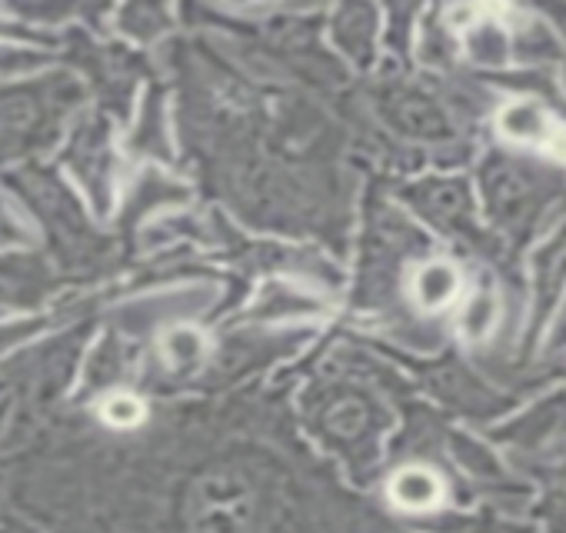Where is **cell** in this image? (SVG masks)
<instances>
[{
  "instance_id": "obj_9",
  "label": "cell",
  "mask_w": 566,
  "mask_h": 533,
  "mask_svg": "<svg viewBox=\"0 0 566 533\" xmlns=\"http://www.w3.org/2000/svg\"><path fill=\"white\" fill-rule=\"evenodd\" d=\"M64 164L81 184L94 213H111L114 187H117V154L111 140V124L97 114L77 121L71 140L64 147Z\"/></svg>"
},
{
  "instance_id": "obj_30",
  "label": "cell",
  "mask_w": 566,
  "mask_h": 533,
  "mask_svg": "<svg viewBox=\"0 0 566 533\" xmlns=\"http://www.w3.org/2000/svg\"><path fill=\"white\" fill-rule=\"evenodd\" d=\"M413 18H417V11H413V8H394V11H390V34H387V41H390L400 54L407 51Z\"/></svg>"
},
{
  "instance_id": "obj_29",
  "label": "cell",
  "mask_w": 566,
  "mask_h": 533,
  "mask_svg": "<svg viewBox=\"0 0 566 533\" xmlns=\"http://www.w3.org/2000/svg\"><path fill=\"white\" fill-rule=\"evenodd\" d=\"M44 58L38 51H18V48H0V81L4 77H18L24 71L41 67Z\"/></svg>"
},
{
  "instance_id": "obj_2",
  "label": "cell",
  "mask_w": 566,
  "mask_h": 533,
  "mask_svg": "<svg viewBox=\"0 0 566 533\" xmlns=\"http://www.w3.org/2000/svg\"><path fill=\"white\" fill-rule=\"evenodd\" d=\"M81 104L84 84L71 74L0 81V164L48 150Z\"/></svg>"
},
{
  "instance_id": "obj_6",
  "label": "cell",
  "mask_w": 566,
  "mask_h": 533,
  "mask_svg": "<svg viewBox=\"0 0 566 533\" xmlns=\"http://www.w3.org/2000/svg\"><path fill=\"white\" fill-rule=\"evenodd\" d=\"M263 513L260 487L243 467H210L187 493L190 533H253Z\"/></svg>"
},
{
  "instance_id": "obj_19",
  "label": "cell",
  "mask_w": 566,
  "mask_h": 533,
  "mask_svg": "<svg viewBox=\"0 0 566 533\" xmlns=\"http://www.w3.org/2000/svg\"><path fill=\"white\" fill-rule=\"evenodd\" d=\"M496 130L510 144H546L553 134V121H549V111L536 97H513L496 114Z\"/></svg>"
},
{
  "instance_id": "obj_28",
  "label": "cell",
  "mask_w": 566,
  "mask_h": 533,
  "mask_svg": "<svg viewBox=\"0 0 566 533\" xmlns=\"http://www.w3.org/2000/svg\"><path fill=\"white\" fill-rule=\"evenodd\" d=\"M101 417L117 430H130L144 420V404L134 394H111L101 407Z\"/></svg>"
},
{
  "instance_id": "obj_4",
  "label": "cell",
  "mask_w": 566,
  "mask_h": 533,
  "mask_svg": "<svg viewBox=\"0 0 566 533\" xmlns=\"http://www.w3.org/2000/svg\"><path fill=\"white\" fill-rule=\"evenodd\" d=\"M430 250L427 233L397 207L377 200L370 203L364 227V253H360V294L367 301L387 297L397 291L400 271Z\"/></svg>"
},
{
  "instance_id": "obj_18",
  "label": "cell",
  "mask_w": 566,
  "mask_h": 533,
  "mask_svg": "<svg viewBox=\"0 0 566 533\" xmlns=\"http://www.w3.org/2000/svg\"><path fill=\"white\" fill-rule=\"evenodd\" d=\"M510 31V54L520 64L539 67V64H556L563 61V44L549 34L543 18H530V14H513V28Z\"/></svg>"
},
{
  "instance_id": "obj_8",
  "label": "cell",
  "mask_w": 566,
  "mask_h": 533,
  "mask_svg": "<svg viewBox=\"0 0 566 533\" xmlns=\"http://www.w3.org/2000/svg\"><path fill=\"white\" fill-rule=\"evenodd\" d=\"M490 437L510 450V457L530 473H546L566 460V390H556L526 407L510 424L490 430Z\"/></svg>"
},
{
  "instance_id": "obj_20",
  "label": "cell",
  "mask_w": 566,
  "mask_h": 533,
  "mask_svg": "<svg viewBox=\"0 0 566 533\" xmlns=\"http://www.w3.org/2000/svg\"><path fill=\"white\" fill-rule=\"evenodd\" d=\"M190 194L184 190V184H174L157 170H144L130 187L127 213H130V220H140V217H150V213H164V207H177Z\"/></svg>"
},
{
  "instance_id": "obj_22",
  "label": "cell",
  "mask_w": 566,
  "mask_h": 533,
  "mask_svg": "<svg viewBox=\"0 0 566 533\" xmlns=\"http://www.w3.org/2000/svg\"><path fill=\"white\" fill-rule=\"evenodd\" d=\"M130 150L140 154V157H147V160H167L170 157L160 91H150L144 97V107H140L137 124H134V134H130Z\"/></svg>"
},
{
  "instance_id": "obj_10",
  "label": "cell",
  "mask_w": 566,
  "mask_h": 533,
  "mask_svg": "<svg viewBox=\"0 0 566 533\" xmlns=\"http://www.w3.org/2000/svg\"><path fill=\"white\" fill-rule=\"evenodd\" d=\"M430 390L447 400L457 414L470 417V420H493L500 414H506L516 404V394H503L496 387H490L480 374H473L470 367H463L460 360H447L440 367H433L427 374Z\"/></svg>"
},
{
  "instance_id": "obj_14",
  "label": "cell",
  "mask_w": 566,
  "mask_h": 533,
  "mask_svg": "<svg viewBox=\"0 0 566 533\" xmlns=\"http://www.w3.org/2000/svg\"><path fill=\"white\" fill-rule=\"evenodd\" d=\"M54 284L51 266L38 253H0V304L31 307L48 297Z\"/></svg>"
},
{
  "instance_id": "obj_32",
  "label": "cell",
  "mask_w": 566,
  "mask_h": 533,
  "mask_svg": "<svg viewBox=\"0 0 566 533\" xmlns=\"http://www.w3.org/2000/svg\"><path fill=\"white\" fill-rule=\"evenodd\" d=\"M546 351H549L553 357H563V354H566V307H563V314L556 317V327H553V334H549V341H546Z\"/></svg>"
},
{
  "instance_id": "obj_27",
  "label": "cell",
  "mask_w": 566,
  "mask_h": 533,
  "mask_svg": "<svg viewBox=\"0 0 566 533\" xmlns=\"http://www.w3.org/2000/svg\"><path fill=\"white\" fill-rule=\"evenodd\" d=\"M546 477V500H543V516L549 520L553 533H566V460H559Z\"/></svg>"
},
{
  "instance_id": "obj_34",
  "label": "cell",
  "mask_w": 566,
  "mask_h": 533,
  "mask_svg": "<svg viewBox=\"0 0 566 533\" xmlns=\"http://www.w3.org/2000/svg\"><path fill=\"white\" fill-rule=\"evenodd\" d=\"M543 14H546L549 21H556V28H559L563 38H566V4H549V8H543Z\"/></svg>"
},
{
  "instance_id": "obj_5",
  "label": "cell",
  "mask_w": 566,
  "mask_h": 533,
  "mask_svg": "<svg viewBox=\"0 0 566 533\" xmlns=\"http://www.w3.org/2000/svg\"><path fill=\"white\" fill-rule=\"evenodd\" d=\"M400 200L420 217L427 220L430 227H437L440 233H447L450 240L463 243L467 250L493 260V263H503V243L486 233L476 220V210H473V190H470V180L467 177H423V180H413V184H403L400 187Z\"/></svg>"
},
{
  "instance_id": "obj_16",
  "label": "cell",
  "mask_w": 566,
  "mask_h": 533,
  "mask_svg": "<svg viewBox=\"0 0 566 533\" xmlns=\"http://www.w3.org/2000/svg\"><path fill=\"white\" fill-rule=\"evenodd\" d=\"M387 497L394 506L410 510V513H430L440 510L447 500V483L443 477L427 467V463H403L400 470H394V477L387 480Z\"/></svg>"
},
{
  "instance_id": "obj_35",
  "label": "cell",
  "mask_w": 566,
  "mask_h": 533,
  "mask_svg": "<svg viewBox=\"0 0 566 533\" xmlns=\"http://www.w3.org/2000/svg\"><path fill=\"white\" fill-rule=\"evenodd\" d=\"M21 533H24V530H21Z\"/></svg>"
},
{
  "instance_id": "obj_17",
  "label": "cell",
  "mask_w": 566,
  "mask_h": 533,
  "mask_svg": "<svg viewBox=\"0 0 566 533\" xmlns=\"http://www.w3.org/2000/svg\"><path fill=\"white\" fill-rule=\"evenodd\" d=\"M324 301L287 284V281H273L256 294V304L250 311L253 321H307L324 314Z\"/></svg>"
},
{
  "instance_id": "obj_1",
  "label": "cell",
  "mask_w": 566,
  "mask_h": 533,
  "mask_svg": "<svg viewBox=\"0 0 566 533\" xmlns=\"http://www.w3.org/2000/svg\"><path fill=\"white\" fill-rule=\"evenodd\" d=\"M476 180L486 220L503 240H510V247L526 243L549 213V207L566 194L563 170L503 147L486 150Z\"/></svg>"
},
{
  "instance_id": "obj_21",
  "label": "cell",
  "mask_w": 566,
  "mask_h": 533,
  "mask_svg": "<svg viewBox=\"0 0 566 533\" xmlns=\"http://www.w3.org/2000/svg\"><path fill=\"white\" fill-rule=\"evenodd\" d=\"M467 58L476 67H503L510 61V31L493 18H470L467 24Z\"/></svg>"
},
{
  "instance_id": "obj_24",
  "label": "cell",
  "mask_w": 566,
  "mask_h": 533,
  "mask_svg": "<svg viewBox=\"0 0 566 533\" xmlns=\"http://www.w3.org/2000/svg\"><path fill=\"white\" fill-rule=\"evenodd\" d=\"M420 61L433 71H450L457 61V41L450 34V24L440 21V14H430L420 28Z\"/></svg>"
},
{
  "instance_id": "obj_13",
  "label": "cell",
  "mask_w": 566,
  "mask_h": 533,
  "mask_svg": "<svg viewBox=\"0 0 566 533\" xmlns=\"http://www.w3.org/2000/svg\"><path fill=\"white\" fill-rule=\"evenodd\" d=\"M460 291H463V274L453 260L433 257V260L413 263L410 281H407V294L420 314H427V317L443 314L447 307L457 304Z\"/></svg>"
},
{
  "instance_id": "obj_3",
  "label": "cell",
  "mask_w": 566,
  "mask_h": 533,
  "mask_svg": "<svg viewBox=\"0 0 566 533\" xmlns=\"http://www.w3.org/2000/svg\"><path fill=\"white\" fill-rule=\"evenodd\" d=\"M11 190L31 210L34 223L44 230L51 247L64 263H87L104 250V237L94 230L81 197L57 177V170L28 164L8 177Z\"/></svg>"
},
{
  "instance_id": "obj_31",
  "label": "cell",
  "mask_w": 566,
  "mask_h": 533,
  "mask_svg": "<svg viewBox=\"0 0 566 533\" xmlns=\"http://www.w3.org/2000/svg\"><path fill=\"white\" fill-rule=\"evenodd\" d=\"M31 233H28V223L18 217V213H11L8 207H4V200H0V243L4 247H11V243H24Z\"/></svg>"
},
{
  "instance_id": "obj_25",
  "label": "cell",
  "mask_w": 566,
  "mask_h": 533,
  "mask_svg": "<svg viewBox=\"0 0 566 533\" xmlns=\"http://www.w3.org/2000/svg\"><path fill=\"white\" fill-rule=\"evenodd\" d=\"M170 24V14L157 4H130L117 14V28L134 41H157Z\"/></svg>"
},
{
  "instance_id": "obj_23",
  "label": "cell",
  "mask_w": 566,
  "mask_h": 533,
  "mask_svg": "<svg viewBox=\"0 0 566 533\" xmlns=\"http://www.w3.org/2000/svg\"><path fill=\"white\" fill-rule=\"evenodd\" d=\"M457 324H460V334H463L470 344H483V341L496 331V324H500V294H496V288H493L490 281H483V284L467 297V304H463Z\"/></svg>"
},
{
  "instance_id": "obj_33",
  "label": "cell",
  "mask_w": 566,
  "mask_h": 533,
  "mask_svg": "<svg viewBox=\"0 0 566 533\" xmlns=\"http://www.w3.org/2000/svg\"><path fill=\"white\" fill-rule=\"evenodd\" d=\"M0 38H14V41H44V34L41 31H21V24H4L0 21Z\"/></svg>"
},
{
  "instance_id": "obj_11",
  "label": "cell",
  "mask_w": 566,
  "mask_h": 533,
  "mask_svg": "<svg viewBox=\"0 0 566 533\" xmlns=\"http://www.w3.org/2000/svg\"><path fill=\"white\" fill-rule=\"evenodd\" d=\"M380 430H384V414L360 394L334 397L321 417V433L357 460H374Z\"/></svg>"
},
{
  "instance_id": "obj_7",
  "label": "cell",
  "mask_w": 566,
  "mask_h": 533,
  "mask_svg": "<svg viewBox=\"0 0 566 533\" xmlns=\"http://www.w3.org/2000/svg\"><path fill=\"white\" fill-rule=\"evenodd\" d=\"M374 104L384 124L403 140L433 144V147L457 144L453 114L447 111L443 97H437L423 84H413L403 77H384L374 91Z\"/></svg>"
},
{
  "instance_id": "obj_15",
  "label": "cell",
  "mask_w": 566,
  "mask_h": 533,
  "mask_svg": "<svg viewBox=\"0 0 566 533\" xmlns=\"http://www.w3.org/2000/svg\"><path fill=\"white\" fill-rule=\"evenodd\" d=\"M377 28L380 21L370 4H347L334 14L331 38L350 64L370 67L377 58Z\"/></svg>"
},
{
  "instance_id": "obj_12",
  "label": "cell",
  "mask_w": 566,
  "mask_h": 533,
  "mask_svg": "<svg viewBox=\"0 0 566 533\" xmlns=\"http://www.w3.org/2000/svg\"><path fill=\"white\" fill-rule=\"evenodd\" d=\"M566 288V220L549 233V240L533 253V324L530 341L539 337L559 291Z\"/></svg>"
},
{
  "instance_id": "obj_26",
  "label": "cell",
  "mask_w": 566,
  "mask_h": 533,
  "mask_svg": "<svg viewBox=\"0 0 566 533\" xmlns=\"http://www.w3.org/2000/svg\"><path fill=\"white\" fill-rule=\"evenodd\" d=\"M203 357V337L190 327H170L164 334V360L170 370H187Z\"/></svg>"
}]
</instances>
